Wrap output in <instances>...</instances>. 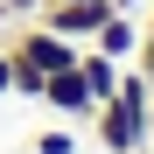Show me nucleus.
Masks as SVG:
<instances>
[{"label": "nucleus", "mask_w": 154, "mask_h": 154, "mask_svg": "<svg viewBox=\"0 0 154 154\" xmlns=\"http://www.w3.org/2000/svg\"><path fill=\"white\" fill-rule=\"evenodd\" d=\"M91 119H98V140L112 154H140V140L154 133V77L147 70H119V91Z\"/></svg>", "instance_id": "nucleus-1"}, {"label": "nucleus", "mask_w": 154, "mask_h": 154, "mask_svg": "<svg viewBox=\"0 0 154 154\" xmlns=\"http://www.w3.org/2000/svg\"><path fill=\"white\" fill-rule=\"evenodd\" d=\"M7 56H14V63H28V70H42V77H56V70L77 63V42L56 35V28H42V21H21L14 42H7Z\"/></svg>", "instance_id": "nucleus-2"}, {"label": "nucleus", "mask_w": 154, "mask_h": 154, "mask_svg": "<svg viewBox=\"0 0 154 154\" xmlns=\"http://www.w3.org/2000/svg\"><path fill=\"white\" fill-rule=\"evenodd\" d=\"M105 14H119L112 0H42V28H56V35H70V42H84V35H98V21Z\"/></svg>", "instance_id": "nucleus-3"}, {"label": "nucleus", "mask_w": 154, "mask_h": 154, "mask_svg": "<svg viewBox=\"0 0 154 154\" xmlns=\"http://www.w3.org/2000/svg\"><path fill=\"white\" fill-rule=\"evenodd\" d=\"M42 105H56V112H70V119H91L98 112V98L84 91V70H56V77H49V84H42Z\"/></svg>", "instance_id": "nucleus-4"}, {"label": "nucleus", "mask_w": 154, "mask_h": 154, "mask_svg": "<svg viewBox=\"0 0 154 154\" xmlns=\"http://www.w3.org/2000/svg\"><path fill=\"white\" fill-rule=\"evenodd\" d=\"M91 49H98V56H112V63H126V56H140V28H133L126 14H105V21H98V35H91Z\"/></svg>", "instance_id": "nucleus-5"}, {"label": "nucleus", "mask_w": 154, "mask_h": 154, "mask_svg": "<svg viewBox=\"0 0 154 154\" xmlns=\"http://www.w3.org/2000/svg\"><path fill=\"white\" fill-rule=\"evenodd\" d=\"M77 70H84V91L98 98V105L119 91V63H112V56H98V49H77Z\"/></svg>", "instance_id": "nucleus-6"}, {"label": "nucleus", "mask_w": 154, "mask_h": 154, "mask_svg": "<svg viewBox=\"0 0 154 154\" xmlns=\"http://www.w3.org/2000/svg\"><path fill=\"white\" fill-rule=\"evenodd\" d=\"M42 84H49L42 70H28V63H14V98H42Z\"/></svg>", "instance_id": "nucleus-7"}, {"label": "nucleus", "mask_w": 154, "mask_h": 154, "mask_svg": "<svg viewBox=\"0 0 154 154\" xmlns=\"http://www.w3.org/2000/svg\"><path fill=\"white\" fill-rule=\"evenodd\" d=\"M42 0H0V21H35Z\"/></svg>", "instance_id": "nucleus-8"}, {"label": "nucleus", "mask_w": 154, "mask_h": 154, "mask_svg": "<svg viewBox=\"0 0 154 154\" xmlns=\"http://www.w3.org/2000/svg\"><path fill=\"white\" fill-rule=\"evenodd\" d=\"M35 154H77V133H42Z\"/></svg>", "instance_id": "nucleus-9"}, {"label": "nucleus", "mask_w": 154, "mask_h": 154, "mask_svg": "<svg viewBox=\"0 0 154 154\" xmlns=\"http://www.w3.org/2000/svg\"><path fill=\"white\" fill-rule=\"evenodd\" d=\"M14 91V56H7V42H0V98Z\"/></svg>", "instance_id": "nucleus-10"}, {"label": "nucleus", "mask_w": 154, "mask_h": 154, "mask_svg": "<svg viewBox=\"0 0 154 154\" xmlns=\"http://www.w3.org/2000/svg\"><path fill=\"white\" fill-rule=\"evenodd\" d=\"M140 70H147V77H154V49H140Z\"/></svg>", "instance_id": "nucleus-11"}, {"label": "nucleus", "mask_w": 154, "mask_h": 154, "mask_svg": "<svg viewBox=\"0 0 154 154\" xmlns=\"http://www.w3.org/2000/svg\"><path fill=\"white\" fill-rule=\"evenodd\" d=\"M140 49H154V21H147V28H140Z\"/></svg>", "instance_id": "nucleus-12"}, {"label": "nucleus", "mask_w": 154, "mask_h": 154, "mask_svg": "<svg viewBox=\"0 0 154 154\" xmlns=\"http://www.w3.org/2000/svg\"><path fill=\"white\" fill-rule=\"evenodd\" d=\"M112 7H119V14H133V7H140V0H112Z\"/></svg>", "instance_id": "nucleus-13"}]
</instances>
